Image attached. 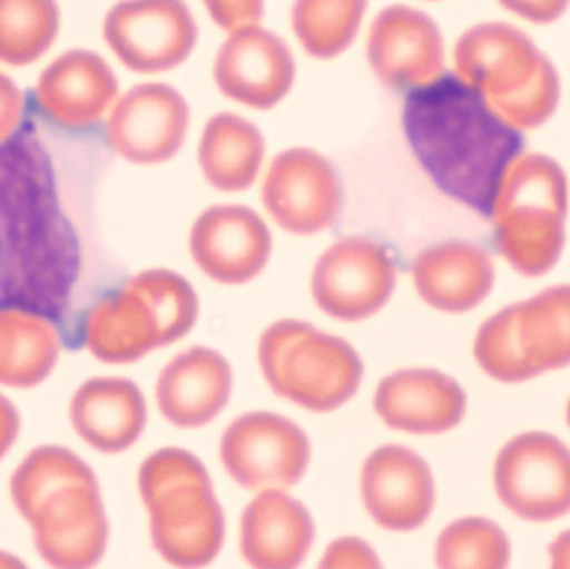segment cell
<instances>
[{
    "mask_svg": "<svg viewBox=\"0 0 570 569\" xmlns=\"http://www.w3.org/2000/svg\"><path fill=\"white\" fill-rule=\"evenodd\" d=\"M405 139L432 183L451 199L491 217L524 137L474 87L442 73L409 92Z\"/></svg>",
    "mask_w": 570,
    "mask_h": 569,
    "instance_id": "cell-1",
    "label": "cell"
},
{
    "mask_svg": "<svg viewBox=\"0 0 570 569\" xmlns=\"http://www.w3.org/2000/svg\"><path fill=\"white\" fill-rule=\"evenodd\" d=\"M139 493L154 548L167 563L199 568L216 560L226 520L200 460L179 448L150 454L139 470Z\"/></svg>",
    "mask_w": 570,
    "mask_h": 569,
    "instance_id": "cell-2",
    "label": "cell"
},
{
    "mask_svg": "<svg viewBox=\"0 0 570 569\" xmlns=\"http://www.w3.org/2000/svg\"><path fill=\"white\" fill-rule=\"evenodd\" d=\"M197 316L199 300L183 276L169 269L144 271L89 311L83 341L102 363H136L183 340Z\"/></svg>",
    "mask_w": 570,
    "mask_h": 569,
    "instance_id": "cell-3",
    "label": "cell"
},
{
    "mask_svg": "<svg viewBox=\"0 0 570 569\" xmlns=\"http://www.w3.org/2000/svg\"><path fill=\"white\" fill-rule=\"evenodd\" d=\"M455 70L512 126H538L554 112L558 73L515 27L494 22L469 29L455 46Z\"/></svg>",
    "mask_w": 570,
    "mask_h": 569,
    "instance_id": "cell-4",
    "label": "cell"
},
{
    "mask_svg": "<svg viewBox=\"0 0 570 569\" xmlns=\"http://www.w3.org/2000/svg\"><path fill=\"white\" fill-rule=\"evenodd\" d=\"M271 390L314 413H332L351 401L364 377L357 351L312 324L283 320L267 327L257 347Z\"/></svg>",
    "mask_w": 570,
    "mask_h": 569,
    "instance_id": "cell-5",
    "label": "cell"
},
{
    "mask_svg": "<svg viewBox=\"0 0 570 569\" xmlns=\"http://www.w3.org/2000/svg\"><path fill=\"white\" fill-rule=\"evenodd\" d=\"M568 186L561 167L542 156L515 160L492 209L495 243L524 276L551 271L564 247Z\"/></svg>",
    "mask_w": 570,
    "mask_h": 569,
    "instance_id": "cell-6",
    "label": "cell"
},
{
    "mask_svg": "<svg viewBox=\"0 0 570 569\" xmlns=\"http://www.w3.org/2000/svg\"><path fill=\"white\" fill-rule=\"evenodd\" d=\"M501 503L521 520L549 523L570 513V450L542 431L509 441L494 464Z\"/></svg>",
    "mask_w": 570,
    "mask_h": 569,
    "instance_id": "cell-7",
    "label": "cell"
},
{
    "mask_svg": "<svg viewBox=\"0 0 570 569\" xmlns=\"http://www.w3.org/2000/svg\"><path fill=\"white\" fill-rule=\"evenodd\" d=\"M307 434L276 413L237 418L220 441V461L229 477L246 490H287L311 463Z\"/></svg>",
    "mask_w": 570,
    "mask_h": 569,
    "instance_id": "cell-8",
    "label": "cell"
},
{
    "mask_svg": "<svg viewBox=\"0 0 570 569\" xmlns=\"http://www.w3.org/2000/svg\"><path fill=\"white\" fill-rule=\"evenodd\" d=\"M395 284L397 267L382 244L368 237H345L318 257L311 291L327 316L355 323L379 313Z\"/></svg>",
    "mask_w": 570,
    "mask_h": 569,
    "instance_id": "cell-9",
    "label": "cell"
},
{
    "mask_svg": "<svg viewBox=\"0 0 570 569\" xmlns=\"http://www.w3.org/2000/svg\"><path fill=\"white\" fill-rule=\"evenodd\" d=\"M197 23L184 0H122L104 20V39L134 72L176 69L197 43Z\"/></svg>",
    "mask_w": 570,
    "mask_h": 569,
    "instance_id": "cell-10",
    "label": "cell"
},
{
    "mask_svg": "<svg viewBox=\"0 0 570 569\" xmlns=\"http://www.w3.org/2000/svg\"><path fill=\"white\" fill-rule=\"evenodd\" d=\"M263 203L284 230L312 236L328 229L341 216L344 190L327 157L314 149L294 147L271 164Z\"/></svg>",
    "mask_w": 570,
    "mask_h": 569,
    "instance_id": "cell-11",
    "label": "cell"
},
{
    "mask_svg": "<svg viewBox=\"0 0 570 569\" xmlns=\"http://www.w3.org/2000/svg\"><path fill=\"white\" fill-rule=\"evenodd\" d=\"M23 520L50 567L90 568L106 553L109 521L97 478L47 494Z\"/></svg>",
    "mask_w": 570,
    "mask_h": 569,
    "instance_id": "cell-12",
    "label": "cell"
},
{
    "mask_svg": "<svg viewBox=\"0 0 570 569\" xmlns=\"http://www.w3.org/2000/svg\"><path fill=\"white\" fill-rule=\"evenodd\" d=\"M495 316L502 361L515 383L570 364V286H556Z\"/></svg>",
    "mask_w": 570,
    "mask_h": 569,
    "instance_id": "cell-13",
    "label": "cell"
},
{
    "mask_svg": "<svg viewBox=\"0 0 570 569\" xmlns=\"http://www.w3.org/2000/svg\"><path fill=\"white\" fill-rule=\"evenodd\" d=\"M189 120V106L179 90L167 84H140L114 104L107 139L129 163H166L183 147Z\"/></svg>",
    "mask_w": 570,
    "mask_h": 569,
    "instance_id": "cell-14",
    "label": "cell"
},
{
    "mask_svg": "<svg viewBox=\"0 0 570 569\" xmlns=\"http://www.w3.org/2000/svg\"><path fill=\"white\" fill-rule=\"evenodd\" d=\"M190 256L206 276L239 286L263 273L273 254V234L256 210L224 204L204 210L189 237Z\"/></svg>",
    "mask_w": 570,
    "mask_h": 569,
    "instance_id": "cell-15",
    "label": "cell"
},
{
    "mask_svg": "<svg viewBox=\"0 0 570 569\" xmlns=\"http://www.w3.org/2000/svg\"><path fill=\"white\" fill-rule=\"evenodd\" d=\"M367 59L382 82L412 92L442 76L444 39L428 13L407 6L385 7L372 22Z\"/></svg>",
    "mask_w": 570,
    "mask_h": 569,
    "instance_id": "cell-16",
    "label": "cell"
},
{
    "mask_svg": "<svg viewBox=\"0 0 570 569\" xmlns=\"http://www.w3.org/2000/svg\"><path fill=\"white\" fill-rule=\"evenodd\" d=\"M361 494L365 510L379 527L409 533L421 528L434 510V477L415 451L387 444L365 460Z\"/></svg>",
    "mask_w": 570,
    "mask_h": 569,
    "instance_id": "cell-17",
    "label": "cell"
},
{
    "mask_svg": "<svg viewBox=\"0 0 570 569\" xmlns=\"http://www.w3.org/2000/svg\"><path fill=\"white\" fill-rule=\"evenodd\" d=\"M214 80L224 96L253 109H271L292 89L295 60L287 43L259 23L229 32L217 52Z\"/></svg>",
    "mask_w": 570,
    "mask_h": 569,
    "instance_id": "cell-18",
    "label": "cell"
},
{
    "mask_svg": "<svg viewBox=\"0 0 570 569\" xmlns=\"http://www.w3.org/2000/svg\"><path fill=\"white\" fill-rule=\"evenodd\" d=\"M374 410L392 430L441 434L464 420L468 396L454 377L414 367L395 371L379 383Z\"/></svg>",
    "mask_w": 570,
    "mask_h": 569,
    "instance_id": "cell-19",
    "label": "cell"
},
{
    "mask_svg": "<svg viewBox=\"0 0 570 569\" xmlns=\"http://www.w3.org/2000/svg\"><path fill=\"white\" fill-rule=\"evenodd\" d=\"M119 82L109 63L90 50H69L57 57L37 80L36 99L42 112L67 129H86L110 112Z\"/></svg>",
    "mask_w": 570,
    "mask_h": 569,
    "instance_id": "cell-20",
    "label": "cell"
},
{
    "mask_svg": "<svg viewBox=\"0 0 570 569\" xmlns=\"http://www.w3.org/2000/svg\"><path fill=\"white\" fill-rule=\"evenodd\" d=\"M233 367L210 347L196 346L177 354L157 380L160 414L183 430L216 420L233 394Z\"/></svg>",
    "mask_w": 570,
    "mask_h": 569,
    "instance_id": "cell-21",
    "label": "cell"
},
{
    "mask_svg": "<svg viewBox=\"0 0 570 569\" xmlns=\"http://www.w3.org/2000/svg\"><path fill=\"white\" fill-rule=\"evenodd\" d=\"M315 524L301 501L283 490H264L240 521V551L250 567H298L314 545Z\"/></svg>",
    "mask_w": 570,
    "mask_h": 569,
    "instance_id": "cell-22",
    "label": "cell"
},
{
    "mask_svg": "<svg viewBox=\"0 0 570 569\" xmlns=\"http://www.w3.org/2000/svg\"><path fill=\"white\" fill-rule=\"evenodd\" d=\"M69 414L83 443L104 454H119L142 434L147 404L134 381L99 376L80 384L70 401Z\"/></svg>",
    "mask_w": 570,
    "mask_h": 569,
    "instance_id": "cell-23",
    "label": "cell"
},
{
    "mask_svg": "<svg viewBox=\"0 0 570 569\" xmlns=\"http://www.w3.org/2000/svg\"><path fill=\"white\" fill-rule=\"evenodd\" d=\"M419 296L444 313H465L488 297L494 286V263L482 247L445 241L422 251L412 264Z\"/></svg>",
    "mask_w": 570,
    "mask_h": 569,
    "instance_id": "cell-24",
    "label": "cell"
},
{
    "mask_svg": "<svg viewBox=\"0 0 570 569\" xmlns=\"http://www.w3.org/2000/svg\"><path fill=\"white\" fill-rule=\"evenodd\" d=\"M266 144L250 120L236 114L210 117L199 144V164L210 186L239 193L256 183Z\"/></svg>",
    "mask_w": 570,
    "mask_h": 569,
    "instance_id": "cell-25",
    "label": "cell"
},
{
    "mask_svg": "<svg viewBox=\"0 0 570 569\" xmlns=\"http://www.w3.org/2000/svg\"><path fill=\"white\" fill-rule=\"evenodd\" d=\"M59 350L52 324L26 311L0 310V384L37 386L52 373Z\"/></svg>",
    "mask_w": 570,
    "mask_h": 569,
    "instance_id": "cell-26",
    "label": "cell"
},
{
    "mask_svg": "<svg viewBox=\"0 0 570 569\" xmlns=\"http://www.w3.org/2000/svg\"><path fill=\"white\" fill-rule=\"evenodd\" d=\"M367 0H295L292 27L305 52L332 59L357 36Z\"/></svg>",
    "mask_w": 570,
    "mask_h": 569,
    "instance_id": "cell-27",
    "label": "cell"
},
{
    "mask_svg": "<svg viewBox=\"0 0 570 569\" xmlns=\"http://www.w3.org/2000/svg\"><path fill=\"white\" fill-rule=\"evenodd\" d=\"M59 26L56 0H0V62H36L52 46Z\"/></svg>",
    "mask_w": 570,
    "mask_h": 569,
    "instance_id": "cell-28",
    "label": "cell"
},
{
    "mask_svg": "<svg viewBox=\"0 0 570 569\" xmlns=\"http://www.w3.org/2000/svg\"><path fill=\"white\" fill-rule=\"evenodd\" d=\"M86 461L62 447H40L30 451L10 478V498L26 518L40 500L60 488L94 480Z\"/></svg>",
    "mask_w": 570,
    "mask_h": 569,
    "instance_id": "cell-29",
    "label": "cell"
},
{
    "mask_svg": "<svg viewBox=\"0 0 570 569\" xmlns=\"http://www.w3.org/2000/svg\"><path fill=\"white\" fill-rule=\"evenodd\" d=\"M434 558L439 568H505L511 560V541L494 521L462 518L442 531Z\"/></svg>",
    "mask_w": 570,
    "mask_h": 569,
    "instance_id": "cell-30",
    "label": "cell"
},
{
    "mask_svg": "<svg viewBox=\"0 0 570 569\" xmlns=\"http://www.w3.org/2000/svg\"><path fill=\"white\" fill-rule=\"evenodd\" d=\"M264 2L266 0H203L214 22L227 32L259 23Z\"/></svg>",
    "mask_w": 570,
    "mask_h": 569,
    "instance_id": "cell-31",
    "label": "cell"
},
{
    "mask_svg": "<svg viewBox=\"0 0 570 569\" xmlns=\"http://www.w3.org/2000/svg\"><path fill=\"white\" fill-rule=\"evenodd\" d=\"M322 568H379L381 560L367 541L357 537L338 538L328 545L321 560Z\"/></svg>",
    "mask_w": 570,
    "mask_h": 569,
    "instance_id": "cell-32",
    "label": "cell"
},
{
    "mask_svg": "<svg viewBox=\"0 0 570 569\" xmlns=\"http://www.w3.org/2000/svg\"><path fill=\"white\" fill-rule=\"evenodd\" d=\"M23 112V96L10 77L0 72V144L19 127Z\"/></svg>",
    "mask_w": 570,
    "mask_h": 569,
    "instance_id": "cell-33",
    "label": "cell"
},
{
    "mask_svg": "<svg viewBox=\"0 0 570 569\" xmlns=\"http://www.w3.org/2000/svg\"><path fill=\"white\" fill-rule=\"evenodd\" d=\"M499 2L522 19L535 23H549L558 20L568 10L570 0H499Z\"/></svg>",
    "mask_w": 570,
    "mask_h": 569,
    "instance_id": "cell-34",
    "label": "cell"
},
{
    "mask_svg": "<svg viewBox=\"0 0 570 569\" xmlns=\"http://www.w3.org/2000/svg\"><path fill=\"white\" fill-rule=\"evenodd\" d=\"M20 430V416L9 398L0 394V460L16 443Z\"/></svg>",
    "mask_w": 570,
    "mask_h": 569,
    "instance_id": "cell-35",
    "label": "cell"
},
{
    "mask_svg": "<svg viewBox=\"0 0 570 569\" xmlns=\"http://www.w3.org/2000/svg\"><path fill=\"white\" fill-rule=\"evenodd\" d=\"M552 567L570 569V530L559 534L549 548Z\"/></svg>",
    "mask_w": 570,
    "mask_h": 569,
    "instance_id": "cell-36",
    "label": "cell"
},
{
    "mask_svg": "<svg viewBox=\"0 0 570 569\" xmlns=\"http://www.w3.org/2000/svg\"><path fill=\"white\" fill-rule=\"evenodd\" d=\"M568 423L570 426V400H569V404H568Z\"/></svg>",
    "mask_w": 570,
    "mask_h": 569,
    "instance_id": "cell-37",
    "label": "cell"
}]
</instances>
